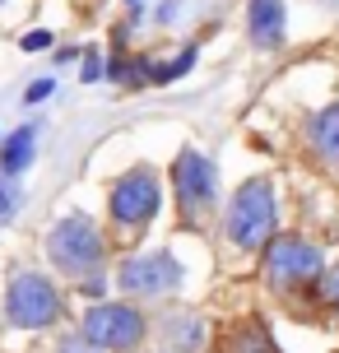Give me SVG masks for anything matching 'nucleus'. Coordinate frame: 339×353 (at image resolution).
<instances>
[{
	"instance_id": "20e7f679",
	"label": "nucleus",
	"mask_w": 339,
	"mask_h": 353,
	"mask_svg": "<svg viewBox=\"0 0 339 353\" xmlns=\"http://www.w3.org/2000/svg\"><path fill=\"white\" fill-rule=\"evenodd\" d=\"M5 312L14 325L23 330H42V325H52L61 316V298H56V288L42 274H19L10 283V298H5Z\"/></svg>"
},
{
	"instance_id": "f257e3e1",
	"label": "nucleus",
	"mask_w": 339,
	"mask_h": 353,
	"mask_svg": "<svg viewBox=\"0 0 339 353\" xmlns=\"http://www.w3.org/2000/svg\"><path fill=\"white\" fill-rule=\"evenodd\" d=\"M274 219H279V210H274V191H269L265 176L242 181L237 195H232V205H228V237H232V247H242V251L265 247L269 237H274Z\"/></svg>"
},
{
	"instance_id": "2eb2a0df",
	"label": "nucleus",
	"mask_w": 339,
	"mask_h": 353,
	"mask_svg": "<svg viewBox=\"0 0 339 353\" xmlns=\"http://www.w3.org/2000/svg\"><path fill=\"white\" fill-rule=\"evenodd\" d=\"M321 298H325V302H330V307L339 312V265L321 274Z\"/></svg>"
},
{
	"instance_id": "f3484780",
	"label": "nucleus",
	"mask_w": 339,
	"mask_h": 353,
	"mask_svg": "<svg viewBox=\"0 0 339 353\" xmlns=\"http://www.w3.org/2000/svg\"><path fill=\"white\" fill-rule=\"evenodd\" d=\"M52 79H37V84H28V93H23V103H42V98H52Z\"/></svg>"
},
{
	"instance_id": "4468645a",
	"label": "nucleus",
	"mask_w": 339,
	"mask_h": 353,
	"mask_svg": "<svg viewBox=\"0 0 339 353\" xmlns=\"http://www.w3.org/2000/svg\"><path fill=\"white\" fill-rule=\"evenodd\" d=\"M14 210H19V186L10 181V176H0V223L14 219Z\"/></svg>"
},
{
	"instance_id": "9b49d317",
	"label": "nucleus",
	"mask_w": 339,
	"mask_h": 353,
	"mask_svg": "<svg viewBox=\"0 0 339 353\" xmlns=\"http://www.w3.org/2000/svg\"><path fill=\"white\" fill-rule=\"evenodd\" d=\"M28 159H33V125H23V130H14L10 140H5V149H0V168L14 176L28 168Z\"/></svg>"
},
{
	"instance_id": "423d86ee",
	"label": "nucleus",
	"mask_w": 339,
	"mask_h": 353,
	"mask_svg": "<svg viewBox=\"0 0 339 353\" xmlns=\"http://www.w3.org/2000/svg\"><path fill=\"white\" fill-rule=\"evenodd\" d=\"M121 288L125 293H140V298H158V293H172L181 283V265L167 256V251H149V256H130L121 261Z\"/></svg>"
},
{
	"instance_id": "7ed1b4c3",
	"label": "nucleus",
	"mask_w": 339,
	"mask_h": 353,
	"mask_svg": "<svg viewBox=\"0 0 339 353\" xmlns=\"http://www.w3.org/2000/svg\"><path fill=\"white\" fill-rule=\"evenodd\" d=\"M325 274V251L316 242H302V237H279L269 242L265 251V279L274 288H302V283L321 279Z\"/></svg>"
},
{
	"instance_id": "a211bd4d",
	"label": "nucleus",
	"mask_w": 339,
	"mask_h": 353,
	"mask_svg": "<svg viewBox=\"0 0 339 353\" xmlns=\"http://www.w3.org/2000/svg\"><path fill=\"white\" fill-rule=\"evenodd\" d=\"M61 353H103V349H98L93 339H65V344H61Z\"/></svg>"
},
{
	"instance_id": "0eeeda50",
	"label": "nucleus",
	"mask_w": 339,
	"mask_h": 353,
	"mask_svg": "<svg viewBox=\"0 0 339 353\" xmlns=\"http://www.w3.org/2000/svg\"><path fill=\"white\" fill-rule=\"evenodd\" d=\"M158 214V181L154 172H125L112 186V219L116 223H149Z\"/></svg>"
},
{
	"instance_id": "39448f33",
	"label": "nucleus",
	"mask_w": 339,
	"mask_h": 353,
	"mask_svg": "<svg viewBox=\"0 0 339 353\" xmlns=\"http://www.w3.org/2000/svg\"><path fill=\"white\" fill-rule=\"evenodd\" d=\"M140 335H144V316L121 307V302H98L84 316V339H93L98 349H135Z\"/></svg>"
},
{
	"instance_id": "6ab92c4d",
	"label": "nucleus",
	"mask_w": 339,
	"mask_h": 353,
	"mask_svg": "<svg viewBox=\"0 0 339 353\" xmlns=\"http://www.w3.org/2000/svg\"><path fill=\"white\" fill-rule=\"evenodd\" d=\"M98 74H103V61H98V56H89V61H84V79H89V84H93Z\"/></svg>"
},
{
	"instance_id": "f03ea898",
	"label": "nucleus",
	"mask_w": 339,
	"mask_h": 353,
	"mask_svg": "<svg viewBox=\"0 0 339 353\" xmlns=\"http://www.w3.org/2000/svg\"><path fill=\"white\" fill-rule=\"evenodd\" d=\"M47 251H52L56 270H65V274H89L93 265L103 261V232L93 228V219L70 214V219H61L52 228Z\"/></svg>"
},
{
	"instance_id": "6e6552de",
	"label": "nucleus",
	"mask_w": 339,
	"mask_h": 353,
	"mask_svg": "<svg viewBox=\"0 0 339 353\" xmlns=\"http://www.w3.org/2000/svg\"><path fill=\"white\" fill-rule=\"evenodd\" d=\"M172 181H177V200L186 214H200L209 200H214V163L205 159V154H196V149H186L177 163H172Z\"/></svg>"
},
{
	"instance_id": "1a4fd4ad",
	"label": "nucleus",
	"mask_w": 339,
	"mask_h": 353,
	"mask_svg": "<svg viewBox=\"0 0 339 353\" xmlns=\"http://www.w3.org/2000/svg\"><path fill=\"white\" fill-rule=\"evenodd\" d=\"M247 33L256 47L284 42V0H251L247 5Z\"/></svg>"
},
{
	"instance_id": "ddd939ff",
	"label": "nucleus",
	"mask_w": 339,
	"mask_h": 353,
	"mask_svg": "<svg viewBox=\"0 0 339 353\" xmlns=\"http://www.w3.org/2000/svg\"><path fill=\"white\" fill-rule=\"evenodd\" d=\"M191 61H196V47H186V52H181L177 61L158 65V70H154V79H158V84H163V79H177V74H186V70H191Z\"/></svg>"
},
{
	"instance_id": "f8f14e48",
	"label": "nucleus",
	"mask_w": 339,
	"mask_h": 353,
	"mask_svg": "<svg viewBox=\"0 0 339 353\" xmlns=\"http://www.w3.org/2000/svg\"><path fill=\"white\" fill-rule=\"evenodd\" d=\"M228 353H274V349H269V339H265V330H260V325H242V330L232 335Z\"/></svg>"
},
{
	"instance_id": "9d476101",
	"label": "nucleus",
	"mask_w": 339,
	"mask_h": 353,
	"mask_svg": "<svg viewBox=\"0 0 339 353\" xmlns=\"http://www.w3.org/2000/svg\"><path fill=\"white\" fill-rule=\"evenodd\" d=\"M307 140H311V154H316L321 163L339 168V103L321 107V112L311 117V125H307Z\"/></svg>"
},
{
	"instance_id": "dca6fc26",
	"label": "nucleus",
	"mask_w": 339,
	"mask_h": 353,
	"mask_svg": "<svg viewBox=\"0 0 339 353\" xmlns=\"http://www.w3.org/2000/svg\"><path fill=\"white\" fill-rule=\"evenodd\" d=\"M42 47H52V33H47V28H33V33H23V52H42Z\"/></svg>"
}]
</instances>
